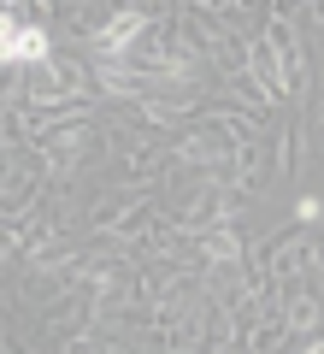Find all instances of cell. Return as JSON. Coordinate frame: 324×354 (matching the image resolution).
<instances>
[{
  "instance_id": "3",
  "label": "cell",
  "mask_w": 324,
  "mask_h": 354,
  "mask_svg": "<svg viewBox=\"0 0 324 354\" xmlns=\"http://www.w3.org/2000/svg\"><path fill=\"white\" fill-rule=\"evenodd\" d=\"M12 30H18V18H12V12H0V41L12 36Z\"/></svg>"
},
{
  "instance_id": "1",
  "label": "cell",
  "mask_w": 324,
  "mask_h": 354,
  "mask_svg": "<svg viewBox=\"0 0 324 354\" xmlns=\"http://www.w3.org/2000/svg\"><path fill=\"white\" fill-rule=\"evenodd\" d=\"M36 59H48V30L18 24L12 36L0 41V65H36Z\"/></svg>"
},
{
  "instance_id": "2",
  "label": "cell",
  "mask_w": 324,
  "mask_h": 354,
  "mask_svg": "<svg viewBox=\"0 0 324 354\" xmlns=\"http://www.w3.org/2000/svg\"><path fill=\"white\" fill-rule=\"evenodd\" d=\"M130 36H142V18H136V12L113 18V24H106V36H100V48H106V53H124V48H130Z\"/></svg>"
},
{
  "instance_id": "4",
  "label": "cell",
  "mask_w": 324,
  "mask_h": 354,
  "mask_svg": "<svg viewBox=\"0 0 324 354\" xmlns=\"http://www.w3.org/2000/svg\"><path fill=\"white\" fill-rule=\"evenodd\" d=\"M307 354H324V342H312V348H307Z\"/></svg>"
}]
</instances>
